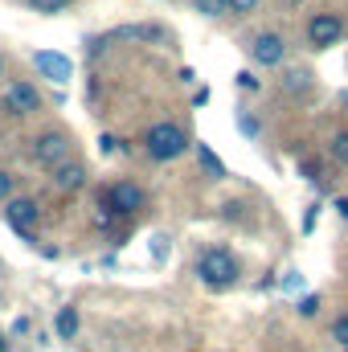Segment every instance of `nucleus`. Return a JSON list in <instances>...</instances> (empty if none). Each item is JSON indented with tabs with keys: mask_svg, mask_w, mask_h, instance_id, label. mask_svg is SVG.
Wrapping results in <instances>:
<instances>
[{
	"mask_svg": "<svg viewBox=\"0 0 348 352\" xmlns=\"http://www.w3.org/2000/svg\"><path fill=\"white\" fill-rule=\"evenodd\" d=\"M197 278H201L205 287H213V291H226V287L238 283V258H234L230 250L213 246V250H205V254L197 258Z\"/></svg>",
	"mask_w": 348,
	"mask_h": 352,
	"instance_id": "obj_1",
	"label": "nucleus"
},
{
	"mask_svg": "<svg viewBox=\"0 0 348 352\" xmlns=\"http://www.w3.org/2000/svg\"><path fill=\"white\" fill-rule=\"evenodd\" d=\"M144 144H148V156H152V160H176V156H184L188 135H184L176 123H156V127L144 135Z\"/></svg>",
	"mask_w": 348,
	"mask_h": 352,
	"instance_id": "obj_2",
	"label": "nucleus"
},
{
	"mask_svg": "<svg viewBox=\"0 0 348 352\" xmlns=\"http://www.w3.org/2000/svg\"><path fill=\"white\" fill-rule=\"evenodd\" d=\"M29 156H33V164H41V168H58V164L70 156V135H66V131H45V135L33 140Z\"/></svg>",
	"mask_w": 348,
	"mask_h": 352,
	"instance_id": "obj_3",
	"label": "nucleus"
},
{
	"mask_svg": "<svg viewBox=\"0 0 348 352\" xmlns=\"http://www.w3.org/2000/svg\"><path fill=\"white\" fill-rule=\"evenodd\" d=\"M98 201H102L115 217H131V213L144 205V192H140V184H131V180H115Z\"/></svg>",
	"mask_w": 348,
	"mask_h": 352,
	"instance_id": "obj_4",
	"label": "nucleus"
},
{
	"mask_svg": "<svg viewBox=\"0 0 348 352\" xmlns=\"http://www.w3.org/2000/svg\"><path fill=\"white\" fill-rule=\"evenodd\" d=\"M340 33H345V21H340L336 12H316V16L307 21V41H312L316 50L336 45V41H340Z\"/></svg>",
	"mask_w": 348,
	"mask_h": 352,
	"instance_id": "obj_5",
	"label": "nucleus"
},
{
	"mask_svg": "<svg viewBox=\"0 0 348 352\" xmlns=\"http://www.w3.org/2000/svg\"><path fill=\"white\" fill-rule=\"evenodd\" d=\"M4 221H8L17 234L29 238V230H33V221H37V205H33L29 197H8V201H4Z\"/></svg>",
	"mask_w": 348,
	"mask_h": 352,
	"instance_id": "obj_6",
	"label": "nucleus"
},
{
	"mask_svg": "<svg viewBox=\"0 0 348 352\" xmlns=\"http://www.w3.org/2000/svg\"><path fill=\"white\" fill-rule=\"evenodd\" d=\"M283 54H287V45H283V37H279V33H259V37H254V45H250V58H254L259 66H279V62H283Z\"/></svg>",
	"mask_w": 348,
	"mask_h": 352,
	"instance_id": "obj_7",
	"label": "nucleus"
},
{
	"mask_svg": "<svg viewBox=\"0 0 348 352\" xmlns=\"http://www.w3.org/2000/svg\"><path fill=\"white\" fill-rule=\"evenodd\" d=\"M33 62H37V70H41L50 82H66V78H70V70H74V66H70V58H62V54H54V50H41Z\"/></svg>",
	"mask_w": 348,
	"mask_h": 352,
	"instance_id": "obj_8",
	"label": "nucleus"
},
{
	"mask_svg": "<svg viewBox=\"0 0 348 352\" xmlns=\"http://www.w3.org/2000/svg\"><path fill=\"white\" fill-rule=\"evenodd\" d=\"M41 107V98H37V90L25 87V82H12L8 87V111L12 115H29V111H37Z\"/></svg>",
	"mask_w": 348,
	"mask_h": 352,
	"instance_id": "obj_9",
	"label": "nucleus"
},
{
	"mask_svg": "<svg viewBox=\"0 0 348 352\" xmlns=\"http://www.w3.org/2000/svg\"><path fill=\"white\" fill-rule=\"evenodd\" d=\"M54 184L74 192V188H83V184H87V168H83V164H70V160H62V164L54 168Z\"/></svg>",
	"mask_w": 348,
	"mask_h": 352,
	"instance_id": "obj_10",
	"label": "nucleus"
},
{
	"mask_svg": "<svg viewBox=\"0 0 348 352\" xmlns=\"http://www.w3.org/2000/svg\"><path fill=\"white\" fill-rule=\"evenodd\" d=\"M54 332H58V340H74V332H78V311H74V307H62L58 320H54Z\"/></svg>",
	"mask_w": 348,
	"mask_h": 352,
	"instance_id": "obj_11",
	"label": "nucleus"
},
{
	"mask_svg": "<svg viewBox=\"0 0 348 352\" xmlns=\"http://www.w3.org/2000/svg\"><path fill=\"white\" fill-rule=\"evenodd\" d=\"M312 87V70H287L283 74V90L287 94H299V90H307Z\"/></svg>",
	"mask_w": 348,
	"mask_h": 352,
	"instance_id": "obj_12",
	"label": "nucleus"
},
{
	"mask_svg": "<svg viewBox=\"0 0 348 352\" xmlns=\"http://www.w3.org/2000/svg\"><path fill=\"white\" fill-rule=\"evenodd\" d=\"M328 152H332V160H336V164H345V168H348V131H336V135H332Z\"/></svg>",
	"mask_w": 348,
	"mask_h": 352,
	"instance_id": "obj_13",
	"label": "nucleus"
},
{
	"mask_svg": "<svg viewBox=\"0 0 348 352\" xmlns=\"http://www.w3.org/2000/svg\"><path fill=\"white\" fill-rule=\"evenodd\" d=\"M193 8H197L201 16H226V12H230L226 0H193Z\"/></svg>",
	"mask_w": 348,
	"mask_h": 352,
	"instance_id": "obj_14",
	"label": "nucleus"
},
{
	"mask_svg": "<svg viewBox=\"0 0 348 352\" xmlns=\"http://www.w3.org/2000/svg\"><path fill=\"white\" fill-rule=\"evenodd\" d=\"M197 156H201V164H205V168H209L213 176H226V164H221V160H217V156H213V152H209L205 144L197 148Z\"/></svg>",
	"mask_w": 348,
	"mask_h": 352,
	"instance_id": "obj_15",
	"label": "nucleus"
},
{
	"mask_svg": "<svg viewBox=\"0 0 348 352\" xmlns=\"http://www.w3.org/2000/svg\"><path fill=\"white\" fill-rule=\"evenodd\" d=\"M37 12H45V16H54V12H62L66 8V0H29Z\"/></svg>",
	"mask_w": 348,
	"mask_h": 352,
	"instance_id": "obj_16",
	"label": "nucleus"
},
{
	"mask_svg": "<svg viewBox=\"0 0 348 352\" xmlns=\"http://www.w3.org/2000/svg\"><path fill=\"white\" fill-rule=\"evenodd\" d=\"M332 340H336V344H345V349H348V311L340 316V320H336V324H332Z\"/></svg>",
	"mask_w": 348,
	"mask_h": 352,
	"instance_id": "obj_17",
	"label": "nucleus"
},
{
	"mask_svg": "<svg viewBox=\"0 0 348 352\" xmlns=\"http://www.w3.org/2000/svg\"><path fill=\"white\" fill-rule=\"evenodd\" d=\"M226 8H230V12H254L259 0H226Z\"/></svg>",
	"mask_w": 348,
	"mask_h": 352,
	"instance_id": "obj_18",
	"label": "nucleus"
},
{
	"mask_svg": "<svg viewBox=\"0 0 348 352\" xmlns=\"http://www.w3.org/2000/svg\"><path fill=\"white\" fill-rule=\"evenodd\" d=\"M320 311V295H307L303 303H299V316H316Z\"/></svg>",
	"mask_w": 348,
	"mask_h": 352,
	"instance_id": "obj_19",
	"label": "nucleus"
},
{
	"mask_svg": "<svg viewBox=\"0 0 348 352\" xmlns=\"http://www.w3.org/2000/svg\"><path fill=\"white\" fill-rule=\"evenodd\" d=\"M8 197H12V176H8L4 168H0V205H4Z\"/></svg>",
	"mask_w": 348,
	"mask_h": 352,
	"instance_id": "obj_20",
	"label": "nucleus"
},
{
	"mask_svg": "<svg viewBox=\"0 0 348 352\" xmlns=\"http://www.w3.org/2000/svg\"><path fill=\"white\" fill-rule=\"evenodd\" d=\"M238 87L254 90V87H259V78H254V74H246V70H242V74H238Z\"/></svg>",
	"mask_w": 348,
	"mask_h": 352,
	"instance_id": "obj_21",
	"label": "nucleus"
},
{
	"mask_svg": "<svg viewBox=\"0 0 348 352\" xmlns=\"http://www.w3.org/2000/svg\"><path fill=\"white\" fill-rule=\"evenodd\" d=\"M283 4H303V0H283Z\"/></svg>",
	"mask_w": 348,
	"mask_h": 352,
	"instance_id": "obj_22",
	"label": "nucleus"
},
{
	"mask_svg": "<svg viewBox=\"0 0 348 352\" xmlns=\"http://www.w3.org/2000/svg\"><path fill=\"white\" fill-rule=\"evenodd\" d=\"M0 74H4V58H0Z\"/></svg>",
	"mask_w": 348,
	"mask_h": 352,
	"instance_id": "obj_23",
	"label": "nucleus"
},
{
	"mask_svg": "<svg viewBox=\"0 0 348 352\" xmlns=\"http://www.w3.org/2000/svg\"><path fill=\"white\" fill-rule=\"evenodd\" d=\"M0 352H4V336H0Z\"/></svg>",
	"mask_w": 348,
	"mask_h": 352,
	"instance_id": "obj_24",
	"label": "nucleus"
}]
</instances>
